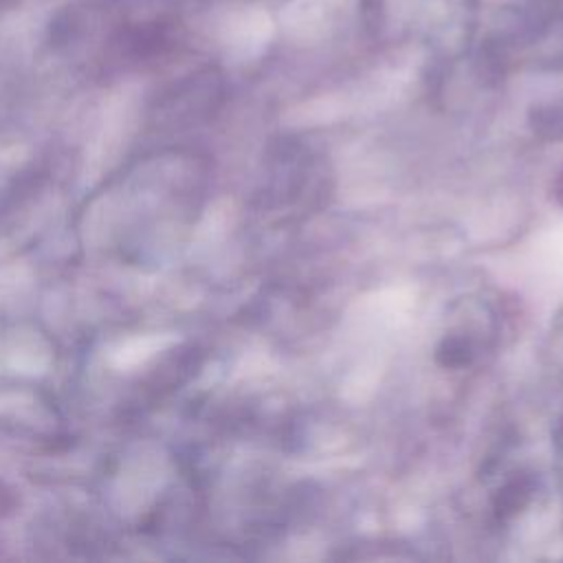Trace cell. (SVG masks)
Returning a JSON list of instances; mask_svg holds the SVG:
<instances>
[{
  "label": "cell",
  "mask_w": 563,
  "mask_h": 563,
  "mask_svg": "<svg viewBox=\"0 0 563 563\" xmlns=\"http://www.w3.org/2000/svg\"><path fill=\"white\" fill-rule=\"evenodd\" d=\"M554 196H556V200L563 205V172H561V176H559V180H556V185H554Z\"/></svg>",
  "instance_id": "1"
}]
</instances>
